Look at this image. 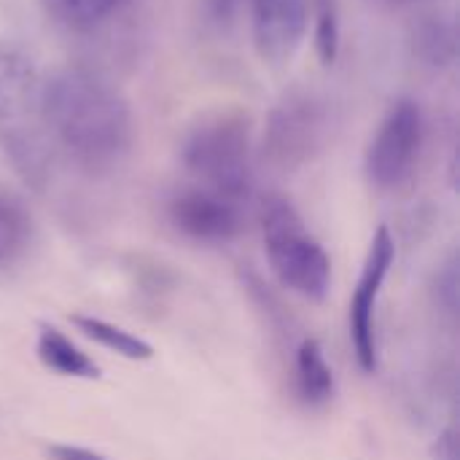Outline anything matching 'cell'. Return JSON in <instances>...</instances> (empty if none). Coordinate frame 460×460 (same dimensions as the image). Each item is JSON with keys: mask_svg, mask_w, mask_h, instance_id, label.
Segmentation results:
<instances>
[{"mask_svg": "<svg viewBox=\"0 0 460 460\" xmlns=\"http://www.w3.org/2000/svg\"><path fill=\"white\" fill-rule=\"evenodd\" d=\"M38 102L57 143L86 170H108L132 146L127 100L102 75L62 67L40 84Z\"/></svg>", "mask_w": 460, "mask_h": 460, "instance_id": "obj_1", "label": "cell"}, {"mask_svg": "<svg viewBox=\"0 0 460 460\" xmlns=\"http://www.w3.org/2000/svg\"><path fill=\"white\" fill-rule=\"evenodd\" d=\"M183 167L197 186L245 202L253 189L251 127L240 113H208L189 129L181 148Z\"/></svg>", "mask_w": 460, "mask_h": 460, "instance_id": "obj_2", "label": "cell"}, {"mask_svg": "<svg viewBox=\"0 0 460 460\" xmlns=\"http://www.w3.org/2000/svg\"><path fill=\"white\" fill-rule=\"evenodd\" d=\"M261 240L275 278L307 302H323L332 288V261L291 199L270 194L261 202Z\"/></svg>", "mask_w": 460, "mask_h": 460, "instance_id": "obj_3", "label": "cell"}, {"mask_svg": "<svg viewBox=\"0 0 460 460\" xmlns=\"http://www.w3.org/2000/svg\"><path fill=\"white\" fill-rule=\"evenodd\" d=\"M426 140L423 111L415 100H396L383 116L369 148L367 178L375 189L394 191L404 186L420 159Z\"/></svg>", "mask_w": 460, "mask_h": 460, "instance_id": "obj_4", "label": "cell"}, {"mask_svg": "<svg viewBox=\"0 0 460 460\" xmlns=\"http://www.w3.org/2000/svg\"><path fill=\"white\" fill-rule=\"evenodd\" d=\"M396 261V243L388 226H377L372 234L361 278L356 283V291L350 296V313H348V329H350V345L358 361V369L364 375L377 372V302L383 294V286L391 275V267Z\"/></svg>", "mask_w": 460, "mask_h": 460, "instance_id": "obj_5", "label": "cell"}, {"mask_svg": "<svg viewBox=\"0 0 460 460\" xmlns=\"http://www.w3.org/2000/svg\"><path fill=\"white\" fill-rule=\"evenodd\" d=\"M167 218L186 240H194L202 245L232 243L243 234V226H245L243 202H234L197 183L170 197Z\"/></svg>", "mask_w": 460, "mask_h": 460, "instance_id": "obj_6", "label": "cell"}, {"mask_svg": "<svg viewBox=\"0 0 460 460\" xmlns=\"http://www.w3.org/2000/svg\"><path fill=\"white\" fill-rule=\"evenodd\" d=\"M253 43L264 62L286 65L310 27V0H251Z\"/></svg>", "mask_w": 460, "mask_h": 460, "instance_id": "obj_7", "label": "cell"}, {"mask_svg": "<svg viewBox=\"0 0 460 460\" xmlns=\"http://www.w3.org/2000/svg\"><path fill=\"white\" fill-rule=\"evenodd\" d=\"M318 132H321V121L313 113L310 102H288L272 116L270 151L283 164L302 162L318 146Z\"/></svg>", "mask_w": 460, "mask_h": 460, "instance_id": "obj_8", "label": "cell"}, {"mask_svg": "<svg viewBox=\"0 0 460 460\" xmlns=\"http://www.w3.org/2000/svg\"><path fill=\"white\" fill-rule=\"evenodd\" d=\"M40 84L32 59L16 46H0V121L27 113Z\"/></svg>", "mask_w": 460, "mask_h": 460, "instance_id": "obj_9", "label": "cell"}, {"mask_svg": "<svg viewBox=\"0 0 460 460\" xmlns=\"http://www.w3.org/2000/svg\"><path fill=\"white\" fill-rule=\"evenodd\" d=\"M35 353H38V361L49 372H57L62 377H73V380H100L102 377L100 364L89 353L75 348L57 326L40 323Z\"/></svg>", "mask_w": 460, "mask_h": 460, "instance_id": "obj_10", "label": "cell"}, {"mask_svg": "<svg viewBox=\"0 0 460 460\" xmlns=\"http://www.w3.org/2000/svg\"><path fill=\"white\" fill-rule=\"evenodd\" d=\"M296 394L310 410H323L337 394L334 369L326 361L323 345L318 340H305L296 350Z\"/></svg>", "mask_w": 460, "mask_h": 460, "instance_id": "obj_11", "label": "cell"}, {"mask_svg": "<svg viewBox=\"0 0 460 460\" xmlns=\"http://www.w3.org/2000/svg\"><path fill=\"white\" fill-rule=\"evenodd\" d=\"M32 218L24 202L5 186H0V270L13 267L30 248Z\"/></svg>", "mask_w": 460, "mask_h": 460, "instance_id": "obj_12", "label": "cell"}, {"mask_svg": "<svg viewBox=\"0 0 460 460\" xmlns=\"http://www.w3.org/2000/svg\"><path fill=\"white\" fill-rule=\"evenodd\" d=\"M73 326L92 342H97L100 348L127 358V361H151L154 358V345L146 342L143 337L111 323V321H102V318H94V315H70Z\"/></svg>", "mask_w": 460, "mask_h": 460, "instance_id": "obj_13", "label": "cell"}, {"mask_svg": "<svg viewBox=\"0 0 460 460\" xmlns=\"http://www.w3.org/2000/svg\"><path fill=\"white\" fill-rule=\"evenodd\" d=\"M40 3L54 22L70 30H92L102 24L121 5V0H40Z\"/></svg>", "mask_w": 460, "mask_h": 460, "instance_id": "obj_14", "label": "cell"}, {"mask_svg": "<svg viewBox=\"0 0 460 460\" xmlns=\"http://www.w3.org/2000/svg\"><path fill=\"white\" fill-rule=\"evenodd\" d=\"M315 49L323 65H332L340 54V13L334 0H318L315 8Z\"/></svg>", "mask_w": 460, "mask_h": 460, "instance_id": "obj_15", "label": "cell"}, {"mask_svg": "<svg viewBox=\"0 0 460 460\" xmlns=\"http://www.w3.org/2000/svg\"><path fill=\"white\" fill-rule=\"evenodd\" d=\"M418 46H420V51H423L434 65L447 62V59L453 57V51H456V32H453V27L445 24V22H431V24H426V27L420 30Z\"/></svg>", "mask_w": 460, "mask_h": 460, "instance_id": "obj_16", "label": "cell"}, {"mask_svg": "<svg viewBox=\"0 0 460 460\" xmlns=\"http://www.w3.org/2000/svg\"><path fill=\"white\" fill-rule=\"evenodd\" d=\"M458 261L450 259L445 264V270L439 272V280H437V294H439V302L447 307L450 315L458 313Z\"/></svg>", "mask_w": 460, "mask_h": 460, "instance_id": "obj_17", "label": "cell"}, {"mask_svg": "<svg viewBox=\"0 0 460 460\" xmlns=\"http://www.w3.org/2000/svg\"><path fill=\"white\" fill-rule=\"evenodd\" d=\"M434 458L437 460H460V447H458V429L456 426H447L437 445H434Z\"/></svg>", "mask_w": 460, "mask_h": 460, "instance_id": "obj_18", "label": "cell"}, {"mask_svg": "<svg viewBox=\"0 0 460 460\" xmlns=\"http://www.w3.org/2000/svg\"><path fill=\"white\" fill-rule=\"evenodd\" d=\"M49 456L51 460H108L105 456H100L89 447H78V445H51Z\"/></svg>", "mask_w": 460, "mask_h": 460, "instance_id": "obj_19", "label": "cell"}, {"mask_svg": "<svg viewBox=\"0 0 460 460\" xmlns=\"http://www.w3.org/2000/svg\"><path fill=\"white\" fill-rule=\"evenodd\" d=\"M243 0H208V8L216 19H232V13L240 8Z\"/></svg>", "mask_w": 460, "mask_h": 460, "instance_id": "obj_20", "label": "cell"}, {"mask_svg": "<svg viewBox=\"0 0 460 460\" xmlns=\"http://www.w3.org/2000/svg\"><path fill=\"white\" fill-rule=\"evenodd\" d=\"M399 3H412V0H399Z\"/></svg>", "mask_w": 460, "mask_h": 460, "instance_id": "obj_21", "label": "cell"}]
</instances>
